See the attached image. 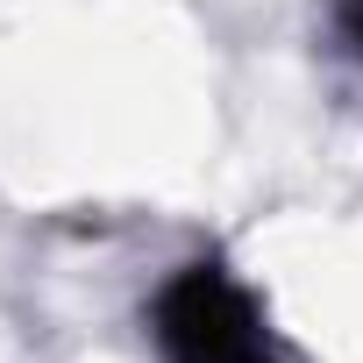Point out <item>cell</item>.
Here are the masks:
<instances>
[{
  "mask_svg": "<svg viewBox=\"0 0 363 363\" xmlns=\"http://www.w3.org/2000/svg\"><path fill=\"white\" fill-rule=\"evenodd\" d=\"M328 43L363 72V0H328Z\"/></svg>",
  "mask_w": 363,
  "mask_h": 363,
  "instance_id": "2",
  "label": "cell"
},
{
  "mask_svg": "<svg viewBox=\"0 0 363 363\" xmlns=\"http://www.w3.org/2000/svg\"><path fill=\"white\" fill-rule=\"evenodd\" d=\"M143 349L157 363H292L271 299L214 250L171 264L143 292Z\"/></svg>",
  "mask_w": 363,
  "mask_h": 363,
  "instance_id": "1",
  "label": "cell"
}]
</instances>
